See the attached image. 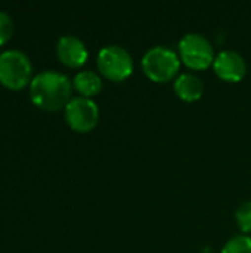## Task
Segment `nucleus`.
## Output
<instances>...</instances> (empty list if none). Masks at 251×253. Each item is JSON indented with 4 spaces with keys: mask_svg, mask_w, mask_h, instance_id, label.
Listing matches in <instances>:
<instances>
[{
    "mask_svg": "<svg viewBox=\"0 0 251 253\" xmlns=\"http://www.w3.org/2000/svg\"><path fill=\"white\" fill-rule=\"evenodd\" d=\"M179 56L192 70H206L215 61V47L201 33H186L179 40Z\"/></svg>",
    "mask_w": 251,
    "mask_h": 253,
    "instance_id": "39448f33",
    "label": "nucleus"
},
{
    "mask_svg": "<svg viewBox=\"0 0 251 253\" xmlns=\"http://www.w3.org/2000/svg\"><path fill=\"white\" fill-rule=\"evenodd\" d=\"M13 31V22L12 18L7 15V12L0 9V44L7 42Z\"/></svg>",
    "mask_w": 251,
    "mask_h": 253,
    "instance_id": "ddd939ff",
    "label": "nucleus"
},
{
    "mask_svg": "<svg viewBox=\"0 0 251 253\" xmlns=\"http://www.w3.org/2000/svg\"><path fill=\"white\" fill-rule=\"evenodd\" d=\"M220 253H251V237L246 234L231 237Z\"/></svg>",
    "mask_w": 251,
    "mask_h": 253,
    "instance_id": "9b49d317",
    "label": "nucleus"
},
{
    "mask_svg": "<svg viewBox=\"0 0 251 253\" xmlns=\"http://www.w3.org/2000/svg\"><path fill=\"white\" fill-rule=\"evenodd\" d=\"M65 120L72 130L89 132L92 130L99 120V107L92 98L86 96H72L64 108Z\"/></svg>",
    "mask_w": 251,
    "mask_h": 253,
    "instance_id": "423d86ee",
    "label": "nucleus"
},
{
    "mask_svg": "<svg viewBox=\"0 0 251 253\" xmlns=\"http://www.w3.org/2000/svg\"><path fill=\"white\" fill-rule=\"evenodd\" d=\"M173 89L183 101H197L203 96L204 83L194 73H180L173 83Z\"/></svg>",
    "mask_w": 251,
    "mask_h": 253,
    "instance_id": "1a4fd4ad",
    "label": "nucleus"
},
{
    "mask_svg": "<svg viewBox=\"0 0 251 253\" xmlns=\"http://www.w3.org/2000/svg\"><path fill=\"white\" fill-rule=\"evenodd\" d=\"M235 221L243 233L251 231V200L243 202L235 211Z\"/></svg>",
    "mask_w": 251,
    "mask_h": 253,
    "instance_id": "f8f14e48",
    "label": "nucleus"
},
{
    "mask_svg": "<svg viewBox=\"0 0 251 253\" xmlns=\"http://www.w3.org/2000/svg\"><path fill=\"white\" fill-rule=\"evenodd\" d=\"M72 93V83L61 71L44 70L30 82V98L43 110L55 111L65 108Z\"/></svg>",
    "mask_w": 251,
    "mask_h": 253,
    "instance_id": "f257e3e1",
    "label": "nucleus"
},
{
    "mask_svg": "<svg viewBox=\"0 0 251 253\" xmlns=\"http://www.w3.org/2000/svg\"><path fill=\"white\" fill-rule=\"evenodd\" d=\"M213 68L217 77L226 82H240L247 73V62L241 53L232 49L220 50L213 61Z\"/></svg>",
    "mask_w": 251,
    "mask_h": 253,
    "instance_id": "0eeeda50",
    "label": "nucleus"
},
{
    "mask_svg": "<svg viewBox=\"0 0 251 253\" xmlns=\"http://www.w3.org/2000/svg\"><path fill=\"white\" fill-rule=\"evenodd\" d=\"M33 65L30 58L18 49L0 53V83L9 89H21L31 82Z\"/></svg>",
    "mask_w": 251,
    "mask_h": 253,
    "instance_id": "7ed1b4c3",
    "label": "nucleus"
},
{
    "mask_svg": "<svg viewBox=\"0 0 251 253\" xmlns=\"http://www.w3.org/2000/svg\"><path fill=\"white\" fill-rule=\"evenodd\" d=\"M98 70L109 80L121 82L133 71V58L130 52L120 44H107L98 52Z\"/></svg>",
    "mask_w": 251,
    "mask_h": 253,
    "instance_id": "20e7f679",
    "label": "nucleus"
},
{
    "mask_svg": "<svg viewBox=\"0 0 251 253\" xmlns=\"http://www.w3.org/2000/svg\"><path fill=\"white\" fill-rule=\"evenodd\" d=\"M142 68L151 80L167 82L178 74L180 68V56L172 47L157 44L143 53Z\"/></svg>",
    "mask_w": 251,
    "mask_h": 253,
    "instance_id": "f03ea898",
    "label": "nucleus"
},
{
    "mask_svg": "<svg viewBox=\"0 0 251 253\" xmlns=\"http://www.w3.org/2000/svg\"><path fill=\"white\" fill-rule=\"evenodd\" d=\"M56 55L62 64L71 68L81 67L89 56L84 42L72 34L61 36L56 42Z\"/></svg>",
    "mask_w": 251,
    "mask_h": 253,
    "instance_id": "6e6552de",
    "label": "nucleus"
},
{
    "mask_svg": "<svg viewBox=\"0 0 251 253\" xmlns=\"http://www.w3.org/2000/svg\"><path fill=\"white\" fill-rule=\"evenodd\" d=\"M102 79L98 73L92 71V70H83L78 71L74 76L72 80V86L75 87V90L86 98H92L93 95L99 93L102 89Z\"/></svg>",
    "mask_w": 251,
    "mask_h": 253,
    "instance_id": "9d476101",
    "label": "nucleus"
}]
</instances>
